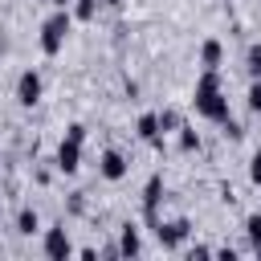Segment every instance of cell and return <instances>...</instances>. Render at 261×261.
Wrapping results in <instances>:
<instances>
[{
	"label": "cell",
	"mask_w": 261,
	"mask_h": 261,
	"mask_svg": "<svg viewBox=\"0 0 261 261\" xmlns=\"http://www.w3.org/2000/svg\"><path fill=\"white\" fill-rule=\"evenodd\" d=\"M192 106H196V114L208 118V122H224V118H228V98H224V90H220V73H216V69H204V73H200V82H196V90H192Z\"/></svg>",
	"instance_id": "6da1fadb"
},
{
	"label": "cell",
	"mask_w": 261,
	"mask_h": 261,
	"mask_svg": "<svg viewBox=\"0 0 261 261\" xmlns=\"http://www.w3.org/2000/svg\"><path fill=\"white\" fill-rule=\"evenodd\" d=\"M69 29H73V16H69L65 8H57V12L41 24V53L57 57V53H61V45H65V37H69Z\"/></svg>",
	"instance_id": "7a4b0ae2"
},
{
	"label": "cell",
	"mask_w": 261,
	"mask_h": 261,
	"mask_svg": "<svg viewBox=\"0 0 261 261\" xmlns=\"http://www.w3.org/2000/svg\"><path fill=\"white\" fill-rule=\"evenodd\" d=\"M82 143H86V126H82V122H73V126L65 130L61 147H57V159H53L65 175H73V171L82 167Z\"/></svg>",
	"instance_id": "3957f363"
},
{
	"label": "cell",
	"mask_w": 261,
	"mask_h": 261,
	"mask_svg": "<svg viewBox=\"0 0 261 261\" xmlns=\"http://www.w3.org/2000/svg\"><path fill=\"white\" fill-rule=\"evenodd\" d=\"M188 232H192V220H188V216L167 220V224H163V220L155 224V237H159V245H163V249H179V245L188 241Z\"/></svg>",
	"instance_id": "277c9868"
},
{
	"label": "cell",
	"mask_w": 261,
	"mask_h": 261,
	"mask_svg": "<svg viewBox=\"0 0 261 261\" xmlns=\"http://www.w3.org/2000/svg\"><path fill=\"white\" fill-rule=\"evenodd\" d=\"M41 90H45V86H41V73H37V69H24V73L16 77V102H20V106H37V102H41Z\"/></svg>",
	"instance_id": "5b68a950"
},
{
	"label": "cell",
	"mask_w": 261,
	"mask_h": 261,
	"mask_svg": "<svg viewBox=\"0 0 261 261\" xmlns=\"http://www.w3.org/2000/svg\"><path fill=\"white\" fill-rule=\"evenodd\" d=\"M159 196H163V175H151L147 188H143V216H147L151 228L159 224Z\"/></svg>",
	"instance_id": "8992f818"
},
{
	"label": "cell",
	"mask_w": 261,
	"mask_h": 261,
	"mask_svg": "<svg viewBox=\"0 0 261 261\" xmlns=\"http://www.w3.org/2000/svg\"><path fill=\"white\" fill-rule=\"evenodd\" d=\"M45 257H49V261L73 257V245H69V232H65V228H45Z\"/></svg>",
	"instance_id": "52a82bcc"
},
{
	"label": "cell",
	"mask_w": 261,
	"mask_h": 261,
	"mask_svg": "<svg viewBox=\"0 0 261 261\" xmlns=\"http://www.w3.org/2000/svg\"><path fill=\"white\" fill-rule=\"evenodd\" d=\"M135 135H139L143 143H151V147H163V130H159V114H155V110H147V114H139V122H135Z\"/></svg>",
	"instance_id": "ba28073f"
},
{
	"label": "cell",
	"mask_w": 261,
	"mask_h": 261,
	"mask_svg": "<svg viewBox=\"0 0 261 261\" xmlns=\"http://www.w3.org/2000/svg\"><path fill=\"white\" fill-rule=\"evenodd\" d=\"M98 171H102V179L118 184V179L126 175V159H122V151H102V159H98Z\"/></svg>",
	"instance_id": "9c48e42d"
},
{
	"label": "cell",
	"mask_w": 261,
	"mask_h": 261,
	"mask_svg": "<svg viewBox=\"0 0 261 261\" xmlns=\"http://www.w3.org/2000/svg\"><path fill=\"white\" fill-rule=\"evenodd\" d=\"M220 61H224V45H220L216 37H208V41L200 45V65H204V69H220Z\"/></svg>",
	"instance_id": "30bf717a"
},
{
	"label": "cell",
	"mask_w": 261,
	"mask_h": 261,
	"mask_svg": "<svg viewBox=\"0 0 261 261\" xmlns=\"http://www.w3.org/2000/svg\"><path fill=\"white\" fill-rule=\"evenodd\" d=\"M118 253H122V257H139V253H143V237H139V228H135V224H122Z\"/></svg>",
	"instance_id": "8fae6325"
},
{
	"label": "cell",
	"mask_w": 261,
	"mask_h": 261,
	"mask_svg": "<svg viewBox=\"0 0 261 261\" xmlns=\"http://www.w3.org/2000/svg\"><path fill=\"white\" fill-rule=\"evenodd\" d=\"M37 228H41L37 212H33V208H20V216H16V232H20V237H33Z\"/></svg>",
	"instance_id": "7c38bea8"
},
{
	"label": "cell",
	"mask_w": 261,
	"mask_h": 261,
	"mask_svg": "<svg viewBox=\"0 0 261 261\" xmlns=\"http://www.w3.org/2000/svg\"><path fill=\"white\" fill-rule=\"evenodd\" d=\"M245 69H249V77H261V41H253L245 49Z\"/></svg>",
	"instance_id": "4fadbf2b"
},
{
	"label": "cell",
	"mask_w": 261,
	"mask_h": 261,
	"mask_svg": "<svg viewBox=\"0 0 261 261\" xmlns=\"http://www.w3.org/2000/svg\"><path fill=\"white\" fill-rule=\"evenodd\" d=\"M94 12H98V0H73V20H94Z\"/></svg>",
	"instance_id": "5bb4252c"
},
{
	"label": "cell",
	"mask_w": 261,
	"mask_h": 261,
	"mask_svg": "<svg viewBox=\"0 0 261 261\" xmlns=\"http://www.w3.org/2000/svg\"><path fill=\"white\" fill-rule=\"evenodd\" d=\"M179 151H200V135L192 126H179Z\"/></svg>",
	"instance_id": "9a60e30c"
},
{
	"label": "cell",
	"mask_w": 261,
	"mask_h": 261,
	"mask_svg": "<svg viewBox=\"0 0 261 261\" xmlns=\"http://www.w3.org/2000/svg\"><path fill=\"white\" fill-rule=\"evenodd\" d=\"M179 126H184V122H179L175 110H159V130H163V135H167V130H179Z\"/></svg>",
	"instance_id": "2e32d148"
},
{
	"label": "cell",
	"mask_w": 261,
	"mask_h": 261,
	"mask_svg": "<svg viewBox=\"0 0 261 261\" xmlns=\"http://www.w3.org/2000/svg\"><path fill=\"white\" fill-rule=\"evenodd\" d=\"M249 110L261 114V77H253V86H249Z\"/></svg>",
	"instance_id": "e0dca14e"
},
{
	"label": "cell",
	"mask_w": 261,
	"mask_h": 261,
	"mask_svg": "<svg viewBox=\"0 0 261 261\" xmlns=\"http://www.w3.org/2000/svg\"><path fill=\"white\" fill-rule=\"evenodd\" d=\"M245 232H249V245H253V241L261 237V212H253V216L245 220Z\"/></svg>",
	"instance_id": "ac0fdd59"
},
{
	"label": "cell",
	"mask_w": 261,
	"mask_h": 261,
	"mask_svg": "<svg viewBox=\"0 0 261 261\" xmlns=\"http://www.w3.org/2000/svg\"><path fill=\"white\" fill-rule=\"evenodd\" d=\"M249 179H253V184L261 188V151H257V155L249 159Z\"/></svg>",
	"instance_id": "d6986e66"
},
{
	"label": "cell",
	"mask_w": 261,
	"mask_h": 261,
	"mask_svg": "<svg viewBox=\"0 0 261 261\" xmlns=\"http://www.w3.org/2000/svg\"><path fill=\"white\" fill-rule=\"evenodd\" d=\"M49 4H53V8H65V4H69V0H49Z\"/></svg>",
	"instance_id": "ffe728a7"
},
{
	"label": "cell",
	"mask_w": 261,
	"mask_h": 261,
	"mask_svg": "<svg viewBox=\"0 0 261 261\" xmlns=\"http://www.w3.org/2000/svg\"><path fill=\"white\" fill-rule=\"evenodd\" d=\"M253 253H257V257H261V237H257V241H253Z\"/></svg>",
	"instance_id": "44dd1931"
},
{
	"label": "cell",
	"mask_w": 261,
	"mask_h": 261,
	"mask_svg": "<svg viewBox=\"0 0 261 261\" xmlns=\"http://www.w3.org/2000/svg\"><path fill=\"white\" fill-rule=\"evenodd\" d=\"M106 4H122V0H106Z\"/></svg>",
	"instance_id": "7402d4cb"
},
{
	"label": "cell",
	"mask_w": 261,
	"mask_h": 261,
	"mask_svg": "<svg viewBox=\"0 0 261 261\" xmlns=\"http://www.w3.org/2000/svg\"><path fill=\"white\" fill-rule=\"evenodd\" d=\"M0 216H4V200H0Z\"/></svg>",
	"instance_id": "603a6c76"
}]
</instances>
